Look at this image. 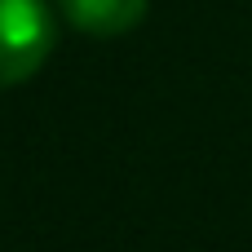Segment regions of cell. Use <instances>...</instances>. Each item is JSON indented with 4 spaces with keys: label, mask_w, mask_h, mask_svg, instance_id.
<instances>
[{
    "label": "cell",
    "mask_w": 252,
    "mask_h": 252,
    "mask_svg": "<svg viewBox=\"0 0 252 252\" xmlns=\"http://www.w3.org/2000/svg\"><path fill=\"white\" fill-rule=\"evenodd\" d=\"M58 18L49 0H0V89L31 80L53 53Z\"/></svg>",
    "instance_id": "cell-1"
},
{
    "label": "cell",
    "mask_w": 252,
    "mask_h": 252,
    "mask_svg": "<svg viewBox=\"0 0 252 252\" xmlns=\"http://www.w3.org/2000/svg\"><path fill=\"white\" fill-rule=\"evenodd\" d=\"M58 9L75 31L93 40H111V35H128L142 22L151 0H58Z\"/></svg>",
    "instance_id": "cell-2"
}]
</instances>
